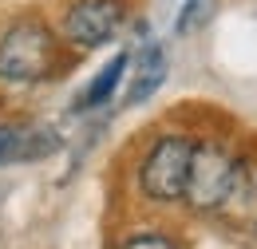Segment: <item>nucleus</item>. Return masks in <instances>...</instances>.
Segmentation results:
<instances>
[{
  "instance_id": "10",
  "label": "nucleus",
  "mask_w": 257,
  "mask_h": 249,
  "mask_svg": "<svg viewBox=\"0 0 257 249\" xmlns=\"http://www.w3.org/2000/svg\"><path fill=\"white\" fill-rule=\"evenodd\" d=\"M123 249H174V241H166V237H159V233H143V237L127 241Z\"/></svg>"
},
{
  "instance_id": "7",
  "label": "nucleus",
  "mask_w": 257,
  "mask_h": 249,
  "mask_svg": "<svg viewBox=\"0 0 257 249\" xmlns=\"http://www.w3.org/2000/svg\"><path fill=\"white\" fill-rule=\"evenodd\" d=\"M166 79V56H162V48H143V56H139V67H135V79H131L127 87V103H147L151 95L159 91V83Z\"/></svg>"
},
{
  "instance_id": "3",
  "label": "nucleus",
  "mask_w": 257,
  "mask_h": 249,
  "mask_svg": "<svg viewBox=\"0 0 257 249\" xmlns=\"http://www.w3.org/2000/svg\"><path fill=\"white\" fill-rule=\"evenodd\" d=\"M190 158H194V143L186 139H159L151 147V155L143 162V190L155 202H174L186 190V174H190Z\"/></svg>"
},
{
  "instance_id": "1",
  "label": "nucleus",
  "mask_w": 257,
  "mask_h": 249,
  "mask_svg": "<svg viewBox=\"0 0 257 249\" xmlns=\"http://www.w3.org/2000/svg\"><path fill=\"white\" fill-rule=\"evenodd\" d=\"M52 32L36 20L12 24L0 40V79L4 83H36L52 71Z\"/></svg>"
},
{
  "instance_id": "6",
  "label": "nucleus",
  "mask_w": 257,
  "mask_h": 249,
  "mask_svg": "<svg viewBox=\"0 0 257 249\" xmlns=\"http://www.w3.org/2000/svg\"><path fill=\"white\" fill-rule=\"evenodd\" d=\"M222 210L233 221H249V225H257V166L237 162V174H233V186H229V194H225Z\"/></svg>"
},
{
  "instance_id": "8",
  "label": "nucleus",
  "mask_w": 257,
  "mask_h": 249,
  "mask_svg": "<svg viewBox=\"0 0 257 249\" xmlns=\"http://www.w3.org/2000/svg\"><path fill=\"white\" fill-rule=\"evenodd\" d=\"M123 71H127V52H119L111 63H103V67H99V75L79 95H75V111H95V107H103V103L115 95L119 79H123Z\"/></svg>"
},
{
  "instance_id": "4",
  "label": "nucleus",
  "mask_w": 257,
  "mask_h": 249,
  "mask_svg": "<svg viewBox=\"0 0 257 249\" xmlns=\"http://www.w3.org/2000/svg\"><path fill=\"white\" fill-rule=\"evenodd\" d=\"M119 24H123L119 0H79L64 16V36L75 48H99L119 32Z\"/></svg>"
},
{
  "instance_id": "5",
  "label": "nucleus",
  "mask_w": 257,
  "mask_h": 249,
  "mask_svg": "<svg viewBox=\"0 0 257 249\" xmlns=\"http://www.w3.org/2000/svg\"><path fill=\"white\" fill-rule=\"evenodd\" d=\"M60 139L52 131H32V127H0V166L8 162H36L52 155Z\"/></svg>"
},
{
  "instance_id": "2",
  "label": "nucleus",
  "mask_w": 257,
  "mask_h": 249,
  "mask_svg": "<svg viewBox=\"0 0 257 249\" xmlns=\"http://www.w3.org/2000/svg\"><path fill=\"white\" fill-rule=\"evenodd\" d=\"M233 174H237V162L225 155L222 147H214V143L194 147L182 198L190 202L194 210H222L225 194H229V186H233Z\"/></svg>"
},
{
  "instance_id": "9",
  "label": "nucleus",
  "mask_w": 257,
  "mask_h": 249,
  "mask_svg": "<svg viewBox=\"0 0 257 249\" xmlns=\"http://www.w3.org/2000/svg\"><path fill=\"white\" fill-rule=\"evenodd\" d=\"M214 12H218V0H186L178 20H174V32L178 36H194V32H202L214 20Z\"/></svg>"
}]
</instances>
